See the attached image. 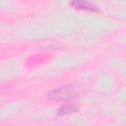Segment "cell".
I'll list each match as a JSON object with an SVG mask.
<instances>
[{"instance_id":"cell-1","label":"cell","mask_w":126,"mask_h":126,"mask_svg":"<svg viewBox=\"0 0 126 126\" xmlns=\"http://www.w3.org/2000/svg\"><path fill=\"white\" fill-rule=\"evenodd\" d=\"M47 96L56 101H68L77 96V88L74 85H65L50 91Z\"/></svg>"},{"instance_id":"cell-2","label":"cell","mask_w":126,"mask_h":126,"mask_svg":"<svg viewBox=\"0 0 126 126\" xmlns=\"http://www.w3.org/2000/svg\"><path fill=\"white\" fill-rule=\"evenodd\" d=\"M70 5L72 7H74L75 9H78V10H84V11H89V12H98L99 9L92 4L91 2H87V1H73L70 3Z\"/></svg>"},{"instance_id":"cell-3","label":"cell","mask_w":126,"mask_h":126,"mask_svg":"<svg viewBox=\"0 0 126 126\" xmlns=\"http://www.w3.org/2000/svg\"><path fill=\"white\" fill-rule=\"evenodd\" d=\"M76 110V107L73 105V104H65L63 106H61L59 108V110L57 111V115H65V114H68V113H71L73 111Z\"/></svg>"}]
</instances>
